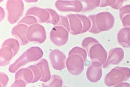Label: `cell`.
Segmentation results:
<instances>
[{
  "mask_svg": "<svg viewBox=\"0 0 130 87\" xmlns=\"http://www.w3.org/2000/svg\"><path fill=\"white\" fill-rule=\"evenodd\" d=\"M43 53L42 49L38 46L30 47L25 51L9 67V70L14 73L19 69L27 63L39 60L42 56Z\"/></svg>",
  "mask_w": 130,
  "mask_h": 87,
  "instance_id": "cell-1",
  "label": "cell"
},
{
  "mask_svg": "<svg viewBox=\"0 0 130 87\" xmlns=\"http://www.w3.org/2000/svg\"><path fill=\"white\" fill-rule=\"evenodd\" d=\"M8 20L11 24L17 22L22 15L24 10V3L22 0H8L6 3Z\"/></svg>",
  "mask_w": 130,
  "mask_h": 87,
  "instance_id": "cell-2",
  "label": "cell"
},
{
  "mask_svg": "<svg viewBox=\"0 0 130 87\" xmlns=\"http://www.w3.org/2000/svg\"><path fill=\"white\" fill-rule=\"evenodd\" d=\"M27 39L29 42H35L41 44L46 39L47 36L44 27L38 23L31 25L26 33Z\"/></svg>",
  "mask_w": 130,
  "mask_h": 87,
  "instance_id": "cell-3",
  "label": "cell"
},
{
  "mask_svg": "<svg viewBox=\"0 0 130 87\" xmlns=\"http://www.w3.org/2000/svg\"><path fill=\"white\" fill-rule=\"evenodd\" d=\"M84 62L82 56L78 54H73L68 56L66 61L68 71L72 75H79L84 70Z\"/></svg>",
  "mask_w": 130,
  "mask_h": 87,
  "instance_id": "cell-4",
  "label": "cell"
},
{
  "mask_svg": "<svg viewBox=\"0 0 130 87\" xmlns=\"http://www.w3.org/2000/svg\"><path fill=\"white\" fill-rule=\"evenodd\" d=\"M69 32L64 27L56 26L52 28L50 33V38L52 42L58 46H63L67 42Z\"/></svg>",
  "mask_w": 130,
  "mask_h": 87,
  "instance_id": "cell-5",
  "label": "cell"
},
{
  "mask_svg": "<svg viewBox=\"0 0 130 87\" xmlns=\"http://www.w3.org/2000/svg\"><path fill=\"white\" fill-rule=\"evenodd\" d=\"M55 5L59 11L64 12H74L79 13L82 11L83 5L79 1H57Z\"/></svg>",
  "mask_w": 130,
  "mask_h": 87,
  "instance_id": "cell-6",
  "label": "cell"
},
{
  "mask_svg": "<svg viewBox=\"0 0 130 87\" xmlns=\"http://www.w3.org/2000/svg\"><path fill=\"white\" fill-rule=\"evenodd\" d=\"M112 15L107 12L100 13L95 15V23L100 32L110 29L112 24Z\"/></svg>",
  "mask_w": 130,
  "mask_h": 87,
  "instance_id": "cell-7",
  "label": "cell"
},
{
  "mask_svg": "<svg viewBox=\"0 0 130 87\" xmlns=\"http://www.w3.org/2000/svg\"><path fill=\"white\" fill-rule=\"evenodd\" d=\"M88 55L92 61L99 62L102 65L105 61L107 56L106 52L100 43L95 44L92 46L87 52Z\"/></svg>",
  "mask_w": 130,
  "mask_h": 87,
  "instance_id": "cell-8",
  "label": "cell"
},
{
  "mask_svg": "<svg viewBox=\"0 0 130 87\" xmlns=\"http://www.w3.org/2000/svg\"><path fill=\"white\" fill-rule=\"evenodd\" d=\"M51 64L54 69L61 70L66 67V57L62 52L58 49H54L49 54Z\"/></svg>",
  "mask_w": 130,
  "mask_h": 87,
  "instance_id": "cell-9",
  "label": "cell"
},
{
  "mask_svg": "<svg viewBox=\"0 0 130 87\" xmlns=\"http://www.w3.org/2000/svg\"><path fill=\"white\" fill-rule=\"evenodd\" d=\"M101 65L99 62L93 61L88 68L86 76L90 82L96 83L100 80L102 74Z\"/></svg>",
  "mask_w": 130,
  "mask_h": 87,
  "instance_id": "cell-10",
  "label": "cell"
},
{
  "mask_svg": "<svg viewBox=\"0 0 130 87\" xmlns=\"http://www.w3.org/2000/svg\"><path fill=\"white\" fill-rule=\"evenodd\" d=\"M28 27L24 24H18L14 26L11 30V34L19 41L21 46L25 45L28 43L26 36Z\"/></svg>",
  "mask_w": 130,
  "mask_h": 87,
  "instance_id": "cell-11",
  "label": "cell"
},
{
  "mask_svg": "<svg viewBox=\"0 0 130 87\" xmlns=\"http://www.w3.org/2000/svg\"><path fill=\"white\" fill-rule=\"evenodd\" d=\"M33 15L36 17L40 23H46L50 18V15L46 9L37 7H33L29 9L25 15Z\"/></svg>",
  "mask_w": 130,
  "mask_h": 87,
  "instance_id": "cell-12",
  "label": "cell"
},
{
  "mask_svg": "<svg viewBox=\"0 0 130 87\" xmlns=\"http://www.w3.org/2000/svg\"><path fill=\"white\" fill-rule=\"evenodd\" d=\"M66 17L70 23V33L73 35L81 33L83 26L80 18L74 14H70L67 15Z\"/></svg>",
  "mask_w": 130,
  "mask_h": 87,
  "instance_id": "cell-13",
  "label": "cell"
},
{
  "mask_svg": "<svg viewBox=\"0 0 130 87\" xmlns=\"http://www.w3.org/2000/svg\"><path fill=\"white\" fill-rule=\"evenodd\" d=\"M13 57V52L11 48L7 46L2 47L0 50V65L7 66Z\"/></svg>",
  "mask_w": 130,
  "mask_h": 87,
  "instance_id": "cell-14",
  "label": "cell"
},
{
  "mask_svg": "<svg viewBox=\"0 0 130 87\" xmlns=\"http://www.w3.org/2000/svg\"><path fill=\"white\" fill-rule=\"evenodd\" d=\"M35 65L39 68L42 73V77L40 81L44 82L49 81L51 78V74L47 60L42 58Z\"/></svg>",
  "mask_w": 130,
  "mask_h": 87,
  "instance_id": "cell-15",
  "label": "cell"
},
{
  "mask_svg": "<svg viewBox=\"0 0 130 87\" xmlns=\"http://www.w3.org/2000/svg\"><path fill=\"white\" fill-rule=\"evenodd\" d=\"M34 78V74L31 69L28 68H23L19 70L15 74V80L21 79L24 80L26 84L31 83Z\"/></svg>",
  "mask_w": 130,
  "mask_h": 87,
  "instance_id": "cell-16",
  "label": "cell"
},
{
  "mask_svg": "<svg viewBox=\"0 0 130 87\" xmlns=\"http://www.w3.org/2000/svg\"><path fill=\"white\" fill-rule=\"evenodd\" d=\"M2 47L7 46L11 48L13 52V57L18 52L20 47L19 42L17 40L13 38H9L3 43Z\"/></svg>",
  "mask_w": 130,
  "mask_h": 87,
  "instance_id": "cell-17",
  "label": "cell"
},
{
  "mask_svg": "<svg viewBox=\"0 0 130 87\" xmlns=\"http://www.w3.org/2000/svg\"><path fill=\"white\" fill-rule=\"evenodd\" d=\"M85 4L83 7L82 12H89L98 7L100 3V0H82L80 1Z\"/></svg>",
  "mask_w": 130,
  "mask_h": 87,
  "instance_id": "cell-18",
  "label": "cell"
},
{
  "mask_svg": "<svg viewBox=\"0 0 130 87\" xmlns=\"http://www.w3.org/2000/svg\"><path fill=\"white\" fill-rule=\"evenodd\" d=\"M62 83L61 78L58 75H54L50 81L47 83H43L42 85L43 87H61Z\"/></svg>",
  "mask_w": 130,
  "mask_h": 87,
  "instance_id": "cell-19",
  "label": "cell"
},
{
  "mask_svg": "<svg viewBox=\"0 0 130 87\" xmlns=\"http://www.w3.org/2000/svg\"><path fill=\"white\" fill-rule=\"evenodd\" d=\"M76 14L80 18L82 22L83 28L81 33H85L90 30L92 25L90 19L85 15L77 14Z\"/></svg>",
  "mask_w": 130,
  "mask_h": 87,
  "instance_id": "cell-20",
  "label": "cell"
},
{
  "mask_svg": "<svg viewBox=\"0 0 130 87\" xmlns=\"http://www.w3.org/2000/svg\"><path fill=\"white\" fill-rule=\"evenodd\" d=\"M46 9L50 15V18L46 23H50L54 26H57L59 21L60 15L55 10L52 9L47 8Z\"/></svg>",
  "mask_w": 130,
  "mask_h": 87,
  "instance_id": "cell-21",
  "label": "cell"
},
{
  "mask_svg": "<svg viewBox=\"0 0 130 87\" xmlns=\"http://www.w3.org/2000/svg\"><path fill=\"white\" fill-rule=\"evenodd\" d=\"M99 43V42L95 39L90 37L85 38L83 41L81 46L86 49L87 52L90 48L93 45Z\"/></svg>",
  "mask_w": 130,
  "mask_h": 87,
  "instance_id": "cell-22",
  "label": "cell"
},
{
  "mask_svg": "<svg viewBox=\"0 0 130 87\" xmlns=\"http://www.w3.org/2000/svg\"><path fill=\"white\" fill-rule=\"evenodd\" d=\"M27 67L31 70L34 74V78L31 83H35L39 80L42 76L41 71L39 68L36 65H31Z\"/></svg>",
  "mask_w": 130,
  "mask_h": 87,
  "instance_id": "cell-23",
  "label": "cell"
},
{
  "mask_svg": "<svg viewBox=\"0 0 130 87\" xmlns=\"http://www.w3.org/2000/svg\"><path fill=\"white\" fill-rule=\"evenodd\" d=\"M73 54H77L82 56L85 61L86 59L87 54L86 50L79 47H75L69 52L68 56Z\"/></svg>",
  "mask_w": 130,
  "mask_h": 87,
  "instance_id": "cell-24",
  "label": "cell"
},
{
  "mask_svg": "<svg viewBox=\"0 0 130 87\" xmlns=\"http://www.w3.org/2000/svg\"><path fill=\"white\" fill-rule=\"evenodd\" d=\"M37 23V20L35 17L31 15H27L23 17L18 23H24L29 26Z\"/></svg>",
  "mask_w": 130,
  "mask_h": 87,
  "instance_id": "cell-25",
  "label": "cell"
},
{
  "mask_svg": "<svg viewBox=\"0 0 130 87\" xmlns=\"http://www.w3.org/2000/svg\"><path fill=\"white\" fill-rule=\"evenodd\" d=\"M95 15H90L88 16V18L90 20L92 23L91 27L89 31L90 33L96 34L100 33L98 30L95 23Z\"/></svg>",
  "mask_w": 130,
  "mask_h": 87,
  "instance_id": "cell-26",
  "label": "cell"
},
{
  "mask_svg": "<svg viewBox=\"0 0 130 87\" xmlns=\"http://www.w3.org/2000/svg\"><path fill=\"white\" fill-rule=\"evenodd\" d=\"M59 21L57 26H61L66 28L69 32H70V25L68 19L65 17L60 15Z\"/></svg>",
  "mask_w": 130,
  "mask_h": 87,
  "instance_id": "cell-27",
  "label": "cell"
},
{
  "mask_svg": "<svg viewBox=\"0 0 130 87\" xmlns=\"http://www.w3.org/2000/svg\"><path fill=\"white\" fill-rule=\"evenodd\" d=\"M9 81L8 76L3 72L0 74V87H5Z\"/></svg>",
  "mask_w": 130,
  "mask_h": 87,
  "instance_id": "cell-28",
  "label": "cell"
},
{
  "mask_svg": "<svg viewBox=\"0 0 130 87\" xmlns=\"http://www.w3.org/2000/svg\"><path fill=\"white\" fill-rule=\"evenodd\" d=\"M26 83L23 80L21 79L16 80L11 85V87H25Z\"/></svg>",
  "mask_w": 130,
  "mask_h": 87,
  "instance_id": "cell-29",
  "label": "cell"
}]
</instances>
